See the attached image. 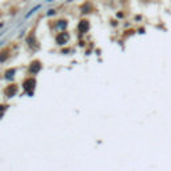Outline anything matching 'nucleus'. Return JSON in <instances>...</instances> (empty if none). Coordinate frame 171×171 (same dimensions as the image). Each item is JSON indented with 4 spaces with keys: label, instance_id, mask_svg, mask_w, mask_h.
Segmentation results:
<instances>
[{
    "label": "nucleus",
    "instance_id": "1",
    "mask_svg": "<svg viewBox=\"0 0 171 171\" xmlns=\"http://www.w3.org/2000/svg\"><path fill=\"white\" fill-rule=\"evenodd\" d=\"M35 79H32V78H29V79H27L24 82V90L27 92H28L29 95H32V92H34V87H35Z\"/></svg>",
    "mask_w": 171,
    "mask_h": 171
},
{
    "label": "nucleus",
    "instance_id": "2",
    "mask_svg": "<svg viewBox=\"0 0 171 171\" xmlns=\"http://www.w3.org/2000/svg\"><path fill=\"white\" fill-rule=\"evenodd\" d=\"M90 28V23L87 22V20H82V22L79 23V31L82 32V34H84V32H87Z\"/></svg>",
    "mask_w": 171,
    "mask_h": 171
},
{
    "label": "nucleus",
    "instance_id": "3",
    "mask_svg": "<svg viewBox=\"0 0 171 171\" xmlns=\"http://www.w3.org/2000/svg\"><path fill=\"white\" fill-rule=\"evenodd\" d=\"M67 40H68V35H64V34H60V35L56 36V43L57 44H64V43H67Z\"/></svg>",
    "mask_w": 171,
    "mask_h": 171
},
{
    "label": "nucleus",
    "instance_id": "4",
    "mask_svg": "<svg viewBox=\"0 0 171 171\" xmlns=\"http://www.w3.org/2000/svg\"><path fill=\"white\" fill-rule=\"evenodd\" d=\"M40 67H41L40 63H39V62H35V63L31 66V72H32V74H36L39 70H40Z\"/></svg>",
    "mask_w": 171,
    "mask_h": 171
},
{
    "label": "nucleus",
    "instance_id": "5",
    "mask_svg": "<svg viewBox=\"0 0 171 171\" xmlns=\"http://www.w3.org/2000/svg\"><path fill=\"white\" fill-rule=\"evenodd\" d=\"M16 91H18V88H16V86H12V88L10 87V88L7 90V95H8V96H13V95L16 94Z\"/></svg>",
    "mask_w": 171,
    "mask_h": 171
},
{
    "label": "nucleus",
    "instance_id": "6",
    "mask_svg": "<svg viewBox=\"0 0 171 171\" xmlns=\"http://www.w3.org/2000/svg\"><path fill=\"white\" fill-rule=\"evenodd\" d=\"M39 8H40V6H36V7H35V8H34V10H31V12H29V13H27V18H29V16H31V15H32V13L35 12V11H36V10H39Z\"/></svg>",
    "mask_w": 171,
    "mask_h": 171
},
{
    "label": "nucleus",
    "instance_id": "7",
    "mask_svg": "<svg viewBox=\"0 0 171 171\" xmlns=\"http://www.w3.org/2000/svg\"><path fill=\"white\" fill-rule=\"evenodd\" d=\"M13 74H15V71H8V72H7V78H8V79H10V78H12V75Z\"/></svg>",
    "mask_w": 171,
    "mask_h": 171
},
{
    "label": "nucleus",
    "instance_id": "8",
    "mask_svg": "<svg viewBox=\"0 0 171 171\" xmlns=\"http://www.w3.org/2000/svg\"><path fill=\"white\" fill-rule=\"evenodd\" d=\"M138 32H139V34H144V32H146V29H144V28H139V31H138Z\"/></svg>",
    "mask_w": 171,
    "mask_h": 171
}]
</instances>
